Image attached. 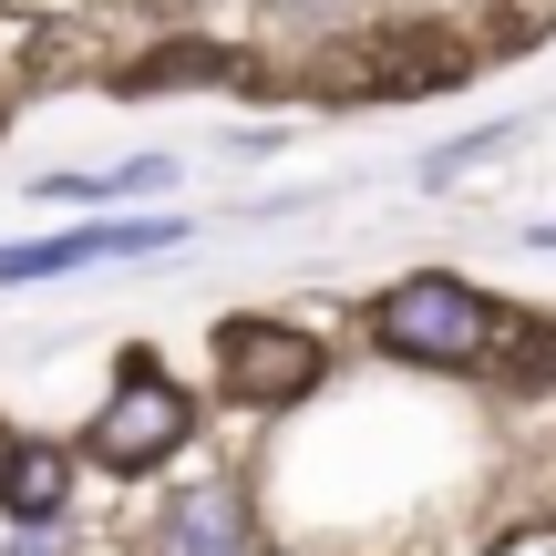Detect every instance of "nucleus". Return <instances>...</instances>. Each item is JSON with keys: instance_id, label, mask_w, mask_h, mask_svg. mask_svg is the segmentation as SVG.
I'll return each instance as SVG.
<instances>
[{"instance_id": "obj_1", "label": "nucleus", "mask_w": 556, "mask_h": 556, "mask_svg": "<svg viewBox=\"0 0 556 556\" xmlns=\"http://www.w3.org/2000/svg\"><path fill=\"white\" fill-rule=\"evenodd\" d=\"M495 299L464 289L454 268H413L402 289L371 299V340L392 361H413V371H484V351H495Z\"/></svg>"}, {"instance_id": "obj_8", "label": "nucleus", "mask_w": 556, "mask_h": 556, "mask_svg": "<svg viewBox=\"0 0 556 556\" xmlns=\"http://www.w3.org/2000/svg\"><path fill=\"white\" fill-rule=\"evenodd\" d=\"M238 73V52L227 41H165V52L124 62V93H165V83H227Z\"/></svg>"}, {"instance_id": "obj_3", "label": "nucleus", "mask_w": 556, "mask_h": 556, "mask_svg": "<svg viewBox=\"0 0 556 556\" xmlns=\"http://www.w3.org/2000/svg\"><path fill=\"white\" fill-rule=\"evenodd\" d=\"M93 464H114V475H155V464H176L186 443H197V413H186V392L155 371V361H124V381L103 392L93 413Z\"/></svg>"}, {"instance_id": "obj_9", "label": "nucleus", "mask_w": 556, "mask_h": 556, "mask_svg": "<svg viewBox=\"0 0 556 556\" xmlns=\"http://www.w3.org/2000/svg\"><path fill=\"white\" fill-rule=\"evenodd\" d=\"M495 556H556V526H516V536H505Z\"/></svg>"}, {"instance_id": "obj_6", "label": "nucleus", "mask_w": 556, "mask_h": 556, "mask_svg": "<svg viewBox=\"0 0 556 556\" xmlns=\"http://www.w3.org/2000/svg\"><path fill=\"white\" fill-rule=\"evenodd\" d=\"M62 505H73V454L62 443H11L0 454V516L11 526H62Z\"/></svg>"}, {"instance_id": "obj_5", "label": "nucleus", "mask_w": 556, "mask_h": 556, "mask_svg": "<svg viewBox=\"0 0 556 556\" xmlns=\"http://www.w3.org/2000/svg\"><path fill=\"white\" fill-rule=\"evenodd\" d=\"M186 227L176 217H144V227H73V238H41V248H0V289L21 278H62V268H93V258H124V248H176Z\"/></svg>"}, {"instance_id": "obj_4", "label": "nucleus", "mask_w": 556, "mask_h": 556, "mask_svg": "<svg viewBox=\"0 0 556 556\" xmlns=\"http://www.w3.org/2000/svg\"><path fill=\"white\" fill-rule=\"evenodd\" d=\"M155 556H258V516H248L238 484H197V495L165 505Z\"/></svg>"}, {"instance_id": "obj_7", "label": "nucleus", "mask_w": 556, "mask_h": 556, "mask_svg": "<svg viewBox=\"0 0 556 556\" xmlns=\"http://www.w3.org/2000/svg\"><path fill=\"white\" fill-rule=\"evenodd\" d=\"M484 381H505V392H546V381H556V319L505 309L495 319V351H484Z\"/></svg>"}, {"instance_id": "obj_2", "label": "nucleus", "mask_w": 556, "mask_h": 556, "mask_svg": "<svg viewBox=\"0 0 556 556\" xmlns=\"http://www.w3.org/2000/svg\"><path fill=\"white\" fill-rule=\"evenodd\" d=\"M217 392L238 402V413H289L299 392H319V371H330V351H319L299 319H217Z\"/></svg>"}]
</instances>
